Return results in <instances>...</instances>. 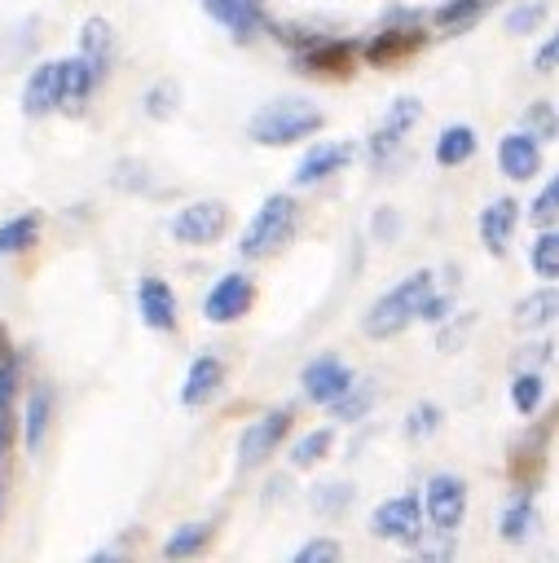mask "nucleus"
<instances>
[{
  "label": "nucleus",
  "instance_id": "obj_1",
  "mask_svg": "<svg viewBox=\"0 0 559 563\" xmlns=\"http://www.w3.org/2000/svg\"><path fill=\"white\" fill-rule=\"evenodd\" d=\"M431 290H436V277H431L427 268L409 273L405 282H396L387 295H379V299L370 303V312L361 317V330H365L370 339H396L409 321H418V312H423V303H427Z\"/></svg>",
  "mask_w": 559,
  "mask_h": 563
},
{
  "label": "nucleus",
  "instance_id": "obj_2",
  "mask_svg": "<svg viewBox=\"0 0 559 563\" xmlns=\"http://www.w3.org/2000/svg\"><path fill=\"white\" fill-rule=\"evenodd\" d=\"M321 123H326V114L313 101H273V106L251 114L246 136L255 145H295L304 136L321 132Z\"/></svg>",
  "mask_w": 559,
  "mask_h": 563
},
{
  "label": "nucleus",
  "instance_id": "obj_3",
  "mask_svg": "<svg viewBox=\"0 0 559 563\" xmlns=\"http://www.w3.org/2000/svg\"><path fill=\"white\" fill-rule=\"evenodd\" d=\"M295 220H299L295 198H291V194H268V198L260 202V211L251 216V224L242 229L238 251H242L246 260H264V255L282 251V246L291 242V233H295Z\"/></svg>",
  "mask_w": 559,
  "mask_h": 563
},
{
  "label": "nucleus",
  "instance_id": "obj_4",
  "mask_svg": "<svg viewBox=\"0 0 559 563\" xmlns=\"http://www.w3.org/2000/svg\"><path fill=\"white\" fill-rule=\"evenodd\" d=\"M167 229H172V238L185 242V246H211V242H220V233L229 229V207L216 202V198H198V202L180 207Z\"/></svg>",
  "mask_w": 559,
  "mask_h": 563
},
{
  "label": "nucleus",
  "instance_id": "obj_5",
  "mask_svg": "<svg viewBox=\"0 0 559 563\" xmlns=\"http://www.w3.org/2000/svg\"><path fill=\"white\" fill-rule=\"evenodd\" d=\"M423 515L436 532H453L467 515V484L458 475H431L423 488Z\"/></svg>",
  "mask_w": 559,
  "mask_h": 563
},
{
  "label": "nucleus",
  "instance_id": "obj_6",
  "mask_svg": "<svg viewBox=\"0 0 559 563\" xmlns=\"http://www.w3.org/2000/svg\"><path fill=\"white\" fill-rule=\"evenodd\" d=\"M286 431H291V409H268V413H260V418L242 431V440H238V466L251 471V466L268 462L273 449L286 440Z\"/></svg>",
  "mask_w": 559,
  "mask_h": 563
},
{
  "label": "nucleus",
  "instance_id": "obj_7",
  "mask_svg": "<svg viewBox=\"0 0 559 563\" xmlns=\"http://www.w3.org/2000/svg\"><path fill=\"white\" fill-rule=\"evenodd\" d=\"M423 501L414 497V493H405V497H392V501H383L379 510H374V519H370V528H374V537H383V541H396V545H414L418 537H423Z\"/></svg>",
  "mask_w": 559,
  "mask_h": 563
},
{
  "label": "nucleus",
  "instance_id": "obj_8",
  "mask_svg": "<svg viewBox=\"0 0 559 563\" xmlns=\"http://www.w3.org/2000/svg\"><path fill=\"white\" fill-rule=\"evenodd\" d=\"M251 303H255V286H251V277H246V273H224V277L207 290V299H202V317H207L211 325H229V321L246 317Z\"/></svg>",
  "mask_w": 559,
  "mask_h": 563
},
{
  "label": "nucleus",
  "instance_id": "obj_9",
  "mask_svg": "<svg viewBox=\"0 0 559 563\" xmlns=\"http://www.w3.org/2000/svg\"><path fill=\"white\" fill-rule=\"evenodd\" d=\"M57 106H66V62H40V66L26 75L22 110H26L31 119H40V114H53Z\"/></svg>",
  "mask_w": 559,
  "mask_h": 563
},
{
  "label": "nucleus",
  "instance_id": "obj_10",
  "mask_svg": "<svg viewBox=\"0 0 559 563\" xmlns=\"http://www.w3.org/2000/svg\"><path fill=\"white\" fill-rule=\"evenodd\" d=\"M418 114H423V106L414 101V97H396L392 106H387V114H383V123L374 128V136H370V158L383 167L401 145H405V136H409V128L418 123Z\"/></svg>",
  "mask_w": 559,
  "mask_h": 563
},
{
  "label": "nucleus",
  "instance_id": "obj_11",
  "mask_svg": "<svg viewBox=\"0 0 559 563\" xmlns=\"http://www.w3.org/2000/svg\"><path fill=\"white\" fill-rule=\"evenodd\" d=\"M299 383H304V396H308L313 405H326V409H330L357 378H352V369H348L339 356H317V361L304 365V378H299Z\"/></svg>",
  "mask_w": 559,
  "mask_h": 563
},
{
  "label": "nucleus",
  "instance_id": "obj_12",
  "mask_svg": "<svg viewBox=\"0 0 559 563\" xmlns=\"http://www.w3.org/2000/svg\"><path fill=\"white\" fill-rule=\"evenodd\" d=\"M352 141H321V145H313L304 158H299V167H295V185H321L326 176H339L348 163H352Z\"/></svg>",
  "mask_w": 559,
  "mask_h": 563
},
{
  "label": "nucleus",
  "instance_id": "obj_13",
  "mask_svg": "<svg viewBox=\"0 0 559 563\" xmlns=\"http://www.w3.org/2000/svg\"><path fill=\"white\" fill-rule=\"evenodd\" d=\"M497 167H502V176H511V180H533L537 167H541V145H537V136H533V132H511V136H502V141H497Z\"/></svg>",
  "mask_w": 559,
  "mask_h": 563
},
{
  "label": "nucleus",
  "instance_id": "obj_14",
  "mask_svg": "<svg viewBox=\"0 0 559 563\" xmlns=\"http://www.w3.org/2000/svg\"><path fill=\"white\" fill-rule=\"evenodd\" d=\"M136 308H141V321L150 330H176V290L163 282V277H141L136 286Z\"/></svg>",
  "mask_w": 559,
  "mask_h": 563
},
{
  "label": "nucleus",
  "instance_id": "obj_15",
  "mask_svg": "<svg viewBox=\"0 0 559 563\" xmlns=\"http://www.w3.org/2000/svg\"><path fill=\"white\" fill-rule=\"evenodd\" d=\"M220 383H224V361L220 356H194L189 361V369H185V383H180V405L185 409H198V405H207L216 391H220Z\"/></svg>",
  "mask_w": 559,
  "mask_h": 563
},
{
  "label": "nucleus",
  "instance_id": "obj_16",
  "mask_svg": "<svg viewBox=\"0 0 559 563\" xmlns=\"http://www.w3.org/2000/svg\"><path fill=\"white\" fill-rule=\"evenodd\" d=\"M202 9H207L233 40H255V31L264 26L260 0H202Z\"/></svg>",
  "mask_w": 559,
  "mask_h": 563
},
{
  "label": "nucleus",
  "instance_id": "obj_17",
  "mask_svg": "<svg viewBox=\"0 0 559 563\" xmlns=\"http://www.w3.org/2000/svg\"><path fill=\"white\" fill-rule=\"evenodd\" d=\"M519 224V202L515 198H493L480 211V242L489 246V255H502L511 246V233Z\"/></svg>",
  "mask_w": 559,
  "mask_h": 563
},
{
  "label": "nucleus",
  "instance_id": "obj_18",
  "mask_svg": "<svg viewBox=\"0 0 559 563\" xmlns=\"http://www.w3.org/2000/svg\"><path fill=\"white\" fill-rule=\"evenodd\" d=\"M79 57L92 66V75H97V84H101L106 70H110V62H114V26H110L106 18H88V22L79 26Z\"/></svg>",
  "mask_w": 559,
  "mask_h": 563
},
{
  "label": "nucleus",
  "instance_id": "obj_19",
  "mask_svg": "<svg viewBox=\"0 0 559 563\" xmlns=\"http://www.w3.org/2000/svg\"><path fill=\"white\" fill-rule=\"evenodd\" d=\"M48 427H53V391L35 387L26 396V405H22V444H26V453H40Z\"/></svg>",
  "mask_w": 559,
  "mask_h": 563
},
{
  "label": "nucleus",
  "instance_id": "obj_20",
  "mask_svg": "<svg viewBox=\"0 0 559 563\" xmlns=\"http://www.w3.org/2000/svg\"><path fill=\"white\" fill-rule=\"evenodd\" d=\"M515 325L519 330H546L559 317V286H537L515 303Z\"/></svg>",
  "mask_w": 559,
  "mask_h": 563
},
{
  "label": "nucleus",
  "instance_id": "obj_21",
  "mask_svg": "<svg viewBox=\"0 0 559 563\" xmlns=\"http://www.w3.org/2000/svg\"><path fill=\"white\" fill-rule=\"evenodd\" d=\"M533 532H537V506H533L528 493H519V497L506 501V510L497 515V537L511 541V545H519V541H528Z\"/></svg>",
  "mask_w": 559,
  "mask_h": 563
},
{
  "label": "nucleus",
  "instance_id": "obj_22",
  "mask_svg": "<svg viewBox=\"0 0 559 563\" xmlns=\"http://www.w3.org/2000/svg\"><path fill=\"white\" fill-rule=\"evenodd\" d=\"M471 154H475V132H471L467 123H453V128L440 132V141H436V163H440V167H458V163H467Z\"/></svg>",
  "mask_w": 559,
  "mask_h": 563
},
{
  "label": "nucleus",
  "instance_id": "obj_23",
  "mask_svg": "<svg viewBox=\"0 0 559 563\" xmlns=\"http://www.w3.org/2000/svg\"><path fill=\"white\" fill-rule=\"evenodd\" d=\"M35 238H40V216L35 211H22V216H13V220L0 224V255H18V251L35 246Z\"/></svg>",
  "mask_w": 559,
  "mask_h": 563
},
{
  "label": "nucleus",
  "instance_id": "obj_24",
  "mask_svg": "<svg viewBox=\"0 0 559 563\" xmlns=\"http://www.w3.org/2000/svg\"><path fill=\"white\" fill-rule=\"evenodd\" d=\"M418 44H423V35H418V31H383V35H374V40H370L365 57H370L374 66H383V62H392V57L414 53Z\"/></svg>",
  "mask_w": 559,
  "mask_h": 563
},
{
  "label": "nucleus",
  "instance_id": "obj_25",
  "mask_svg": "<svg viewBox=\"0 0 559 563\" xmlns=\"http://www.w3.org/2000/svg\"><path fill=\"white\" fill-rule=\"evenodd\" d=\"M528 268L546 282H559V229L550 224L546 233L533 238V251H528Z\"/></svg>",
  "mask_w": 559,
  "mask_h": 563
},
{
  "label": "nucleus",
  "instance_id": "obj_26",
  "mask_svg": "<svg viewBox=\"0 0 559 563\" xmlns=\"http://www.w3.org/2000/svg\"><path fill=\"white\" fill-rule=\"evenodd\" d=\"M207 541H211V523H180V528L163 541V554H167V559H189V554H198Z\"/></svg>",
  "mask_w": 559,
  "mask_h": 563
},
{
  "label": "nucleus",
  "instance_id": "obj_27",
  "mask_svg": "<svg viewBox=\"0 0 559 563\" xmlns=\"http://www.w3.org/2000/svg\"><path fill=\"white\" fill-rule=\"evenodd\" d=\"M352 62V44H317L304 53V66L317 75H343Z\"/></svg>",
  "mask_w": 559,
  "mask_h": 563
},
{
  "label": "nucleus",
  "instance_id": "obj_28",
  "mask_svg": "<svg viewBox=\"0 0 559 563\" xmlns=\"http://www.w3.org/2000/svg\"><path fill=\"white\" fill-rule=\"evenodd\" d=\"M92 88H97L92 66H88L84 57H66V106L79 110V106L92 97Z\"/></svg>",
  "mask_w": 559,
  "mask_h": 563
},
{
  "label": "nucleus",
  "instance_id": "obj_29",
  "mask_svg": "<svg viewBox=\"0 0 559 563\" xmlns=\"http://www.w3.org/2000/svg\"><path fill=\"white\" fill-rule=\"evenodd\" d=\"M330 444H335V431H330V427H317V431L299 435V440L291 444V466H317V462L330 453Z\"/></svg>",
  "mask_w": 559,
  "mask_h": 563
},
{
  "label": "nucleus",
  "instance_id": "obj_30",
  "mask_svg": "<svg viewBox=\"0 0 559 563\" xmlns=\"http://www.w3.org/2000/svg\"><path fill=\"white\" fill-rule=\"evenodd\" d=\"M480 13H484V0H445V4L431 13V22H436L440 31H467Z\"/></svg>",
  "mask_w": 559,
  "mask_h": 563
},
{
  "label": "nucleus",
  "instance_id": "obj_31",
  "mask_svg": "<svg viewBox=\"0 0 559 563\" xmlns=\"http://www.w3.org/2000/svg\"><path fill=\"white\" fill-rule=\"evenodd\" d=\"M541 396H546V383H541V374H537V369H524V374L511 383V405H515L519 413H537Z\"/></svg>",
  "mask_w": 559,
  "mask_h": 563
},
{
  "label": "nucleus",
  "instance_id": "obj_32",
  "mask_svg": "<svg viewBox=\"0 0 559 563\" xmlns=\"http://www.w3.org/2000/svg\"><path fill=\"white\" fill-rule=\"evenodd\" d=\"M528 220L541 224V229L559 224V176H550V180L537 189V198H533V207H528Z\"/></svg>",
  "mask_w": 559,
  "mask_h": 563
},
{
  "label": "nucleus",
  "instance_id": "obj_33",
  "mask_svg": "<svg viewBox=\"0 0 559 563\" xmlns=\"http://www.w3.org/2000/svg\"><path fill=\"white\" fill-rule=\"evenodd\" d=\"M176 101H180V88H176L172 79H163V84H154V88L145 92V114H150V119H172V114H176Z\"/></svg>",
  "mask_w": 559,
  "mask_h": 563
},
{
  "label": "nucleus",
  "instance_id": "obj_34",
  "mask_svg": "<svg viewBox=\"0 0 559 563\" xmlns=\"http://www.w3.org/2000/svg\"><path fill=\"white\" fill-rule=\"evenodd\" d=\"M370 400H374V391H370L365 383H352V387H348L330 409H335V418H339V422H352V418H361V413L370 409Z\"/></svg>",
  "mask_w": 559,
  "mask_h": 563
},
{
  "label": "nucleus",
  "instance_id": "obj_35",
  "mask_svg": "<svg viewBox=\"0 0 559 563\" xmlns=\"http://www.w3.org/2000/svg\"><path fill=\"white\" fill-rule=\"evenodd\" d=\"M440 418H445V413H440V405L423 400V405H414V409H409V418H405V435H409V440H427V435L440 427Z\"/></svg>",
  "mask_w": 559,
  "mask_h": 563
},
{
  "label": "nucleus",
  "instance_id": "obj_36",
  "mask_svg": "<svg viewBox=\"0 0 559 563\" xmlns=\"http://www.w3.org/2000/svg\"><path fill=\"white\" fill-rule=\"evenodd\" d=\"M541 18H546V4H541V0H524V4H515V9L506 13V31H511V35H528V31L541 26Z\"/></svg>",
  "mask_w": 559,
  "mask_h": 563
},
{
  "label": "nucleus",
  "instance_id": "obj_37",
  "mask_svg": "<svg viewBox=\"0 0 559 563\" xmlns=\"http://www.w3.org/2000/svg\"><path fill=\"white\" fill-rule=\"evenodd\" d=\"M348 501H352V488L348 484H321V488H313V506L321 515H339V510H348Z\"/></svg>",
  "mask_w": 559,
  "mask_h": 563
},
{
  "label": "nucleus",
  "instance_id": "obj_38",
  "mask_svg": "<svg viewBox=\"0 0 559 563\" xmlns=\"http://www.w3.org/2000/svg\"><path fill=\"white\" fill-rule=\"evenodd\" d=\"M524 123H528V132H533L537 141H550V136L559 132V119H555V110H550L546 101H537V106H528V114H524Z\"/></svg>",
  "mask_w": 559,
  "mask_h": 563
},
{
  "label": "nucleus",
  "instance_id": "obj_39",
  "mask_svg": "<svg viewBox=\"0 0 559 563\" xmlns=\"http://www.w3.org/2000/svg\"><path fill=\"white\" fill-rule=\"evenodd\" d=\"M339 554H343V545H339V541L317 537V541H308V545H299V550H295V563H335Z\"/></svg>",
  "mask_w": 559,
  "mask_h": 563
},
{
  "label": "nucleus",
  "instance_id": "obj_40",
  "mask_svg": "<svg viewBox=\"0 0 559 563\" xmlns=\"http://www.w3.org/2000/svg\"><path fill=\"white\" fill-rule=\"evenodd\" d=\"M533 70H541V75L559 70V31L546 35V44H537V53H533Z\"/></svg>",
  "mask_w": 559,
  "mask_h": 563
},
{
  "label": "nucleus",
  "instance_id": "obj_41",
  "mask_svg": "<svg viewBox=\"0 0 559 563\" xmlns=\"http://www.w3.org/2000/svg\"><path fill=\"white\" fill-rule=\"evenodd\" d=\"M13 391H18V365H13V356L4 352V356H0V405H13Z\"/></svg>",
  "mask_w": 559,
  "mask_h": 563
},
{
  "label": "nucleus",
  "instance_id": "obj_42",
  "mask_svg": "<svg viewBox=\"0 0 559 563\" xmlns=\"http://www.w3.org/2000/svg\"><path fill=\"white\" fill-rule=\"evenodd\" d=\"M449 308H453V299H449V295H427V303H423L418 321H431V325H440V321L449 317Z\"/></svg>",
  "mask_w": 559,
  "mask_h": 563
},
{
  "label": "nucleus",
  "instance_id": "obj_43",
  "mask_svg": "<svg viewBox=\"0 0 559 563\" xmlns=\"http://www.w3.org/2000/svg\"><path fill=\"white\" fill-rule=\"evenodd\" d=\"M13 435H18V427H13V409H9V405H0V457L9 453Z\"/></svg>",
  "mask_w": 559,
  "mask_h": 563
}]
</instances>
